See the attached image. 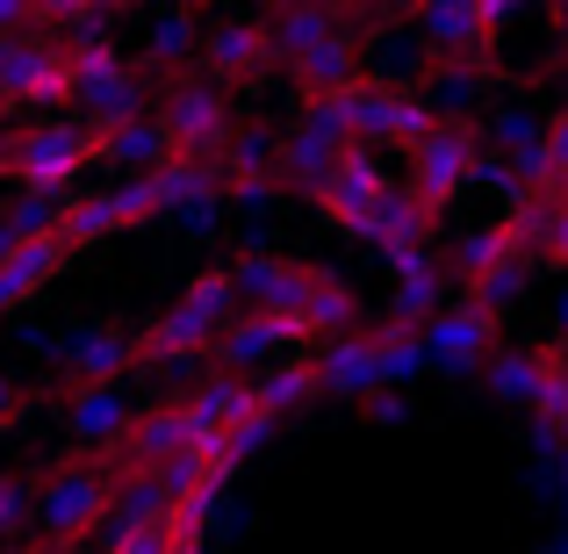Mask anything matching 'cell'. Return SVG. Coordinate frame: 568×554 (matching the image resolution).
Instances as JSON below:
<instances>
[{
  "label": "cell",
  "mask_w": 568,
  "mask_h": 554,
  "mask_svg": "<svg viewBox=\"0 0 568 554\" xmlns=\"http://www.w3.org/2000/svg\"><path fill=\"white\" fill-rule=\"evenodd\" d=\"M29 475H37V541H51L65 554H80L101 526H115V512L130 497V475L115 446L109 454H58Z\"/></svg>",
  "instance_id": "1"
},
{
  "label": "cell",
  "mask_w": 568,
  "mask_h": 554,
  "mask_svg": "<svg viewBox=\"0 0 568 554\" xmlns=\"http://www.w3.org/2000/svg\"><path fill=\"white\" fill-rule=\"evenodd\" d=\"M237 281L231 266H209V274H194L181 289V303L159 310L152 324L138 332V367H181V361H209L223 339V324L237 318Z\"/></svg>",
  "instance_id": "2"
},
{
  "label": "cell",
  "mask_w": 568,
  "mask_h": 554,
  "mask_svg": "<svg viewBox=\"0 0 568 554\" xmlns=\"http://www.w3.org/2000/svg\"><path fill=\"white\" fill-rule=\"evenodd\" d=\"M152 115H159V130H166V152L187 159V167H223V152H231L237 123H245V115L231 109V94H223L216 80H202V72L159 80Z\"/></svg>",
  "instance_id": "3"
},
{
  "label": "cell",
  "mask_w": 568,
  "mask_h": 554,
  "mask_svg": "<svg viewBox=\"0 0 568 554\" xmlns=\"http://www.w3.org/2000/svg\"><path fill=\"white\" fill-rule=\"evenodd\" d=\"M87 167H101V138L80 123V115H58V123H29L14 130V167L8 181L22 194H72V181H80Z\"/></svg>",
  "instance_id": "4"
},
{
  "label": "cell",
  "mask_w": 568,
  "mask_h": 554,
  "mask_svg": "<svg viewBox=\"0 0 568 554\" xmlns=\"http://www.w3.org/2000/svg\"><path fill=\"white\" fill-rule=\"evenodd\" d=\"M72 109H80L87 130H109L130 123V115H152V87L115 43H80L72 51Z\"/></svg>",
  "instance_id": "5"
},
{
  "label": "cell",
  "mask_w": 568,
  "mask_h": 554,
  "mask_svg": "<svg viewBox=\"0 0 568 554\" xmlns=\"http://www.w3.org/2000/svg\"><path fill=\"white\" fill-rule=\"evenodd\" d=\"M417 37H425V58H446V66H497V37L511 22V8L497 0H425L410 14Z\"/></svg>",
  "instance_id": "6"
},
{
  "label": "cell",
  "mask_w": 568,
  "mask_h": 554,
  "mask_svg": "<svg viewBox=\"0 0 568 554\" xmlns=\"http://www.w3.org/2000/svg\"><path fill=\"white\" fill-rule=\"evenodd\" d=\"M475 173H483V123H468V115H439V130L410 152V194L432 209V216H446L454 194L468 188Z\"/></svg>",
  "instance_id": "7"
},
{
  "label": "cell",
  "mask_w": 568,
  "mask_h": 554,
  "mask_svg": "<svg viewBox=\"0 0 568 554\" xmlns=\"http://www.w3.org/2000/svg\"><path fill=\"white\" fill-rule=\"evenodd\" d=\"M0 101L8 109H72V43L8 37L0 43Z\"/></svg>",
  "instance_id": "8"
},
{
  "label": "cell",
  "mask_w": 568,
  "mask_h": 554,
  "mask_svg": "<svg viewBox=\"0 0 568 554\" xmlns=\"http://www.w3.org/2000/svg\"><path fill=\"white\" fill-rule=\"evenodd\" d=\"M497 353H504V310L475 303V295H454L425 324V367L439 374H489Z\"/></svg>",
  "instance_id": "9"
},
{
  "label": "cell",
  "mask_w": 568,
  "mask_h": 554,
  "mask_svg": "<svg viewBox=\"0 0 568 554\" xmlns=\"http://www.w3.org/2000/svg\"><path fill=\"white\" fill-rule=\"evenodd\" d=\"M58 382L51 396H72V389H123V374L138 367V332L130 324H72L65 339H58Z\"/></svg>",
  "instance_id": "10"
},
{
  "label": "cell",
  "mask_w": 568,
  "mask_h": 554,
  "mask_svg": "<svg viewBox=\"0 0 568 554\" xmlns=\"http://www.w3.org/2000/svg\"><path fill=\"white\" fill-rule=\"evenodd\" d=\"M324 274H332V266H317V260H281V252H245V260H231L237 303H245V310H266V318H288L295 332H303V310H310V295L324 289Z\"/></svg>",
  "instance_id": "11"
},
{
  "label": "cell",
  "mask_w": 568,
  "mask_h": 554,
  "mask_svg": "<svg viewBox=\"0 0 568 554\" xmlns=\"http://www.w3.org/2000/svg\"><path fill=\"white\" fill-rule=\"evenodd\" d=\"M353 152V138L338 130V115H324V109H303V123L281 138V152H274V188H288V194H317L324 181L338 173V159Z\"/></svg>",
  "instance_id": "12"
},
{
  "label": "cell",
  "mask_w": 568,
  "mask_h": 554,
  "mask_svg": "<svg viewBox=\"0 0 568 554\" xmlns=\"http://www.w3.org/2000/svg\"><path fill=\"white\" fill-rule=\"evenodd\" d=\"M194 66H202V80H216L223 94H237V87H260L281 58H274L266 22L252 14V22H209L202 29V58H194Z\"/></svg>",
  "instance_id": "13"
},
{
  "label": "cell",
  "mask_w": 568,
  "mask_h": 554,
  "mask_svg": "<svg viewBox=\"0 0 568 554\" xmlns=\"http://www.w3.org/2000/svg\"><path fill=\"white\" fill-rule=\"evenodd\" d=\"M388 194H396V181L382 173V159L367 152V144H353V152L338 159V173H332V181H324L317 194H310V202H317L324 216L338 223V231L367 238V223H375V209L388 202Z\"/></svg>",
  "instance_id": "14"
},
{
  "label": "cell",
  "mask_w": 568,
  "mask_h": 554,
  "mask_svg": "<svg viewBox=\"0 0 568 554\" xmlns=\"http://www.w3.org/2000/svg\"><path fill=\"white\" fill-rule=\"evenodd\" d=\"M260 22H266V37H274L281 72H288L295 58H310L317 43H332V37H361V29H367V22H382V14H353V8H332V0H288V8L260 14Z\"/></svg>",
  "instance_id": "15"
},
{
  "label": "cell",
  "mask_w": 568,
  "mask_h": 554,
  "mask_svg": "<svg viewBox=\"0 0 568 554\" xmlns=\"http://www.w3.org/2000/svg\"><path fill=\"white\" fill-rule=\"evenodd\" d=\"M51 411H58V425H65L72 454H109V446H123L130 417H138L123 389H72V396H51Z\"/></svg>",
  "instance_id": "16"
},
{
  "label": "cell",
  "mask_w": 568,
  "mask_h": 554,
  "mask_svg": "<svg viewBox=\"0 0 568 554\" xmlns=\"http://www.w3.org/2000/svg\"><path fill=\"white\" fill-rule=\"evenodd\" d=\"M288 346H310V339L295 332L288 318H266V310H237V318L223 324L216 353H209V374H245V367L274 361V353H288Z\"/></svg>",
  "instance_id": "17"
},
{
  "label": "cell",
  "mask_w": 568,
  "mask_h": 554,
  "mask_svg": "<svg viewBox=\"0 0 568 554\" xmlns=\"http://www.w3.org/2000/svg\"><path fill=\"white\" fill-rule=\"evenodd\" d=\"M361 51H367L361 37H332V43H317L310 58H295V66H288V87H295V101H303V109H324V101L353 94V87L367 80Z\"/></svg>",
  "instance_id": "18"
},
{
  "label": "cell",
  "mask_w": 568,
  "mask_h": 554,
  "mask_svg": "<svg viewBox=\"0 0 568 554\" xmlns=\"http://www.w3.org/2000/svg\"><path fill=\"white\" fill-rule=\"evenodd\" d=\"M65 266H72V245H65L58 231H51V238H29V245H14L8 260H0V318H14L22 303H37V295L51 289L58 274H65Z\"/></svg>",
  "instance_id": "19"
},
{
  "label": "cell",
  "mask_w": 568,
  "mask_h": 554,
  "mask_svg": "<svg viewBox=\"0 0 568 554\" xmlns=\"http://www.w3.org/2000/svg\"><path fill=\"white\" fill-rule=\"evenodd\" d=\"M101 138V167H123V173H159L166 167V130H159V115H130V123H109V130H94Z\"/></svg>",
  "instance_id": "20"
},
{
  "label": "cell",
  "mask_w": 568,
  "mask_h": 554,
  "mask_svg": "<svg viewBox=\"0 0 568 554\" xmlns=\"http://www.w3.org/2000/svg\"><path fill=\"white\" fill-rule=\"evenodd\" d=\"M202 14L181 8V14H166V22L152 29V43H144V72H159V80H181V72L202 58Z\"/></svg>",
  "instance_id": "21"
},
{
  "label": "cell",
  "mask_w": 568,
  "mask_h": 554,
  "mask_svg": "<svg viewBox=\"0 0 568 554\" xmlns=\"http://www.w3.org/2000/svg\"><path fill=\"white\" fill-rule=\"evenodd\" d=\"M310 396H317V367H310V353H303V361H281L274 374H260V382H252V403H260L266 417L303 411Z\"/></svg>",
  "instance_id": "22"
},
{
  "label": "cell",
  "mask_w": 568,
  "mask_h": 554,
  "mask_svg": "<svg viewBox=\"0 0 568 554\" xmlns=\"http://www.w3.org/2000/svg\"><path fill=\"white\" fill-rule=\"evenodd\" d=\"M483 382L497 389L504 403H526V411H532V382H540V367H532V353H511V346H504L497 361H489Z\"/></svg>",
  "instance_id": "23"
},
{
  "label": "cell",
  "mask_w": 568,
  "mask_h": 554,
  "mask_svg": "<svg viewBox=\"0 0 568 554\" xmlns=\"http://www.w3.org/2000/svg\"><path fill=\"white\" fill-rule=\"evenodd\" d=\"M37 526V475H0V533Z\"/></svg>",
  "instance_id": "24"
},
{
  "label": "cell",
  "mask_w": 568,
  "mask_h": 554,
  "mask_svg": "<svg viewBox=\"0 0 568 554\" xmlns=\"http://www.w3.org/2000/svg\"><path fill=\"white\" fill-rule=\"evenodd\" d=\"M37 403H51V389H37V382H14V374H0V432H14Z\"/></svg>",
  "instance_id": "25"
},
{
  "label": "cell",
  "mask_w": 568,
  "mask_h": 554,
  "mask_svg": "<svg viewBox=\"0 0 568 554\" xmlns=\"http://www.w3.org/2000/svg\"><path fill=\"white\" fill-rule=\"evenodd\" d=\"M109 554H173L166 518H152V526H115L109 533Z\"/></svg>",
  "instance_id": "26"
},
{
  "label": "cell",
  "mask_w": 568,
  "mask_h": 554,
  "mask_svg": "<svg viewBox=\"0 0 568 554\" xmlns=\"http://www.w3.org/2000/svg\"><path fill=\"white\" fill-rule=\"evenodd\" d=\"M540 266H561L568 274V202L555 209V223H547V238H540Z\"/></svg>",
  "instance_id": "27"
},
{
  "label": "cell",
  "mask_w": 568,
  "mask_h": 554,
  "mask_svg": "<svg viewBox=\"0 0 568 554\" xmlns=\"http://www.w3.org/2000/svg\"><path fill=\"white\" fill-rule=\"evenodd\" d=\"M547 29H555V51H547V72H568V0L547 8Z\"/></svg>",
  "instance_id": "28"
},
{
  "label": "cell",
  "mask_w": 568,
  "mask_h": 554,
  "mask_svg": "<svg viewBox=\"0 0 568 554\" xmlns=\"http://www.w3.org/2000/svg\"><path fill=\"white\" fill-rule=\"evenodd\" d=\"M8 167H14V123H0V181H8Z\"/></svg>",
  "instance_id": "29"
},
{
  "label": "cell",
  "mask_w": 568,
  "mask_h": 554,
  "mask_svg": "<svg viewBox=\"0 0 568 554\" xmlns=\"http://www.w3.org/2000/svg\"><path fill=\"white\" fill-rule=\"evenodd\" d=\"M8 554H65V547H51V541H14Z\"/></svg>",
  "instance_id": "30"
},
{
  "label": "cell",
  "mask_w": 568,
  "mask_h": 554,
  "mask_svg": "<svg viewBox=\"0 0 568 554\" xmlns=\"http://www.w3.org/2000/svg\"><path fill=\"white\" fill-rule=\"evenodd\" d=\"M0 123H8V101H0Z\"/></svg>",
  "instance_id": "31"
}]
</instances>
